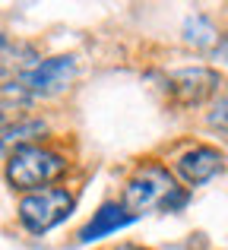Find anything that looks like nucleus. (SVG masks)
<instances>
[{
	"mask_svg": "<svg viewBox=\"0 0 228 250\" xmlns=\"http://www.w3.org/2000/svg\"><path fill=\"white\" fill-rule=\"evenodd\" d=\"M29 133H38V136H41V133H44V124H41V121H29V124H16V127H10V124H6V130H3V143L10 146L13 140H25Z\"/></svg>",
	"mask_w": 228,
	"mask_h": 250,
	"instance_id": "obj_10",
	"label": "nucleus"
},
{
	"mask_svg": "<svg viewBox=\"0 0 228 250\" xmlns=\"http://www.w3.org/2000/svg\"><path fill=\"white\" fill-rule=\"evenodd\" d=\"M76 76V57L73 54H57L48 61H38L25 70L22 76H16V83L25 89L29 98H48L63 92Z\"/></svg>",
	"mask_w": 228,
	"mask_h": 250,
	"instance_id": "obj_4",
	"label": "nucleus"
},
{
	"mask_svg": "<svg viewBox=\"0 0 228 250\" xmlns=\"http://www.w3.org/2000/svg\"><path fill=\"white\" fill-rule=\"evenodd\" d=\"M222 85V76L209 67H184L165 76V98L174 108H197V104L209 102Z\"/></svg>",
	"mask_w": 228,
	"mask_h": 250,
	"instance_id": "obj_3",
	"label": "nucleus"
},
{
	"mask_svg": "<svg viewBox=\"0 0 228 250\" xmlns=\"http://www.w3.org/2000/svg\"><path fill=\"white\" fill-rule=\"evenodd\" d=\"M133 222H136V215L124 203H102L99 212H92V219L80 228L76 241L80 244H92V241H102L108 234H117L121 228H130Z\"/></svg>",
	"mask_w": 228,
	"mask_h": 250,
	"instance_id": "obj_7",
	"label": "nucleus"
},
{
	"mask_svg": "<svg viewBox=\"0 0 228 250\" xmlns=\"http://www.w3.org/2000/svg\"><path fill=\"white\" fill-rule=\"evenodd\" d=\"M225 38H228V35H225Z\"/></svg>",
	"mask_w": 228,
	"mask_h": 250,
	"instance_id": "obj_12",
	"label": "nucleus"
},
{
	"mask_svg": "<svg viewBox=\"0 0 228 250\" xmlns=\"http://www.w3.org/2000/svg\"><path fill=\"white\" fill-rule=\"evenodd\" d=\"M184 38L193 44V48H209L216 42V29L206 16H190L184 22Z\"/></svg>",
	"mask_w": 228,
	"mask_h": 250,
	"instance_id": "obj_8",
	"label": "nucleus"
},
{
	"mask_svg": "<svg viewBox=\"0 0 228 250\" xmlns=\"http://www.w3.org/2000/svg\"><path fill=\"white\" fill-rule=\"evenodd\" d=\"M206 124H209L212 130H219L222 136H228V92L219 98L216 104H212V111H209V117H206Z\"/></svg>",
	"mask_w": 228,
	"mask_h": 250,
	"instance_id": "obj_9",
	"label": "nucleus"
},
{
	"mask_svg": "<svg viewBox=\"0 0 228 250\" xmlns=\"http://www.w3.org/2000/svg\"><path fill=\"white\" fill-rule=\"evenodd\" d=\"M171 190H174V181L165 168L162 165H143L130 177L127 187H124V206L133 215H140L152 206H162V200H165Z\"/></svg>",
	"mask_w": 228,
	"mask_h": 250,
	"instance_id": "obj_5",
	"label": "nucleus"
},
{
	"mask_svg": "<svg viewBox=\"0 0 228 250\" xmlns=\"http://www.w3.org/2000/svg\"><path fill=\"white\" fill-rule=\"evenodd\" d=\"M187 200H190V193H187L184 187H174L171 193L162 200V206H159V209H162V212H181V209L187 206Z\"/></svg>",
	"mask_w": 228,
	"mask_h": 250,
	"instance_id": "obj_11",
	"label": "nucleus"
},
{
	"mask_svg": "<svg viewBox=\"0 0 228 250\" xmlns=\"http://www.w3.org/2000/svg\"><path fill=\"white\" fill-rule=\"evenodd\" d=\"M181 177H184L187 187H203L212 177H219L225 171V155L212 146H193L190 152H184L174 165Z\"/></svg>",
	"mask_w": 228,
	"mask_h": 250,
	"instance_id": "obj_6",
	"label": "nucleus"
},
{
	"mask_svg": "<svg viewBox=\"0 0 228 250\" xmlns=\"http://www.w3.org/2000/svg\"><path fill=\"white\" fill-rule=\"evenodd\" d=\"M63 171H67V162L61 155L32 143H19L6 155V184L13 190H25V193L48 190V184L57 181Z\"/></svg>",
	"mask_w": 228,
	"mask_h": 250,
	"instance_id": "obj_1",
	"label": "nucleus"
},
{
	"mask_svg": "<svg viewBox=\"0 0 228 250\" xmlns=\"http://www.w3.org/2000/svg\"><path fill=\"white\" fill-rule=\"evenodd\" d=\"M76 200L73 193H67L63 187H48L38 190V193H29L22 203H19V222H22L25 231L32 234H48L51 228H57L70 212H73Z\"/></svg>",
	"mask_w": 228,
	"mask_h": 250,
	"instance_id": "obj_2",
	"label": "nucleus"
}]
</instances>
